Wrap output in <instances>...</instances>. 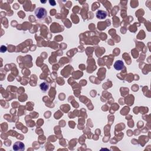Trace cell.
I'll return each instance as SVG.
<instances>
[{"label": "cell", "instance_id": "5b68a950", "mask_svg": "<svg viewBox=\"0 0 151 151\" xmlns=\"http://www.w3.org/2000/svg\"><path fill=\"white\" fill-rule=\"evenodd\" d=\"M40 89L43 92H46L49 88V84L46 82H43L40 84Z\"/></svg>", "mask_w": 151, "mask_h": 151}, {"label": "cell", "instance_id": "277c9868", "mask_svg": "<svg viewBox=\"0 0 151 151\" xmlns=\"http://www.w3.org/2000/svg\"><path fill=\"white\" fill-rule=\"evenodd\" d=\"M123 67L124 63L122 60H117L114 64V68L116 70H118V71L122 70Z\"/></svg>", "mask_w": 151, "mask_h": 151}, {"label": "cell", "instance_id": "6da1fadb", "mask_svg": "<svg viewBox=\"0 0 151 151\" xmlns=\"http://www.w3.org/2000/svg\"><path fill=\"white\" fill-rule=\"evenodd\" d=\"M47 11L44 8L38 7L35 11V15L38 19H43L47 16Z\"/></svg>", "mask_w": 151, "mask_h": 151}, {"label": "cell", "instance_id": "8992f818", "mask_svg": "<svg viewBox=\"0 0 151 151\" xmlns=\"http://www.w3.org/2000/svg\"><path fill=\"white\" fill-rule=\"evenodd\" d=\"M7 47L5 46V45H1V51L2 53H4L7 51Z\"/></svg>", "mask_w": 151, "mask_h": 151}, {"label": "cell", "instance_id": "7a4b0ae2", "mask_svg": "<svg viewBox=\"0 0 151 151\" xmlns=\"http://www.w3.org/2000/svg\"><path fill=\"white\" fill-rule=\"evenodd\" d=\"M13 149L15 151H22L25 149L24 144L21 142H16L13 145Z\"/></svg>", "mask_w": 151, "mask_h": 151}, {"label": "cell", "instance_id": "52a82bcc", "mask_svg": "<svg viewBox=\"0 0 151 151\" xmlns=\"http://www.w3.org/2000/svg\"><path fill=\"white\" fill-rule=\"evenodd\" d=\"M49 3H50V4H51V5H53V6H54V5H55V2L54 1H49Z\"/></svg>", "mask_w": 151, "mask_h": 151}, {"label": "cell", "instance_id": "3957f363", "mask_svg": "<svg viewBox=\"0 0 151 151\" xmlns=\"http://www.w3.org/2000/svg\"><path fill=\"white\" fill-rule=\"evenodd\" d=\"M96 17L98 18V19L103 20L106 18V17L107 15V12L105 11H103V10H98L96 12Z\"/></svg>", "mask_w": 151, "mask_h": 151}]
</instances>
